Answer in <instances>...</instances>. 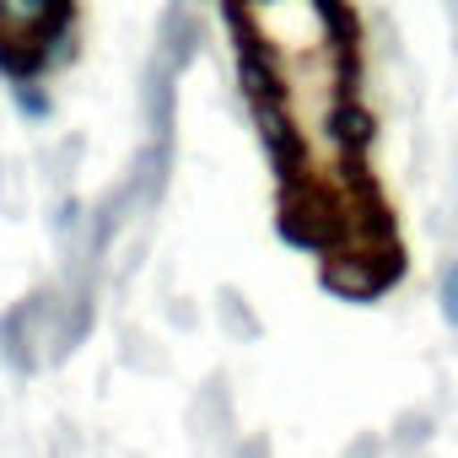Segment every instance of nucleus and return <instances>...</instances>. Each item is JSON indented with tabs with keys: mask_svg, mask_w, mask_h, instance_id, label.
<instances>
[{
	"mask_svg": "<svg viewBox=\"0 0 458 458\" xmlns=\"http://www.w3.org/2000/svg\"><path fill=\"white\" fill-rule=\"evenodd\" d=\"M442 302H447V318L458 324V265H453V270L442 276Z\"/></svg>",
	"mask_w": 458,
	"mask_h": 458,
	"instance_id": "f257e3e1",
	"label": "nucleus"
}]
</instances>
